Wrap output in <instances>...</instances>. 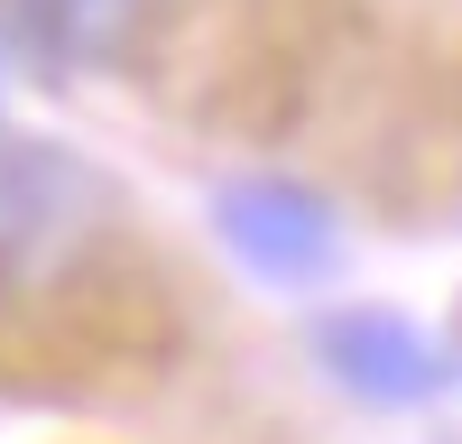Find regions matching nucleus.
Segmentation results:
<instances>
[{
	"mask_svg": "<svg viewBox=\"0 0 462 444\" xmlns=\"http://www.w3.org/2000/svg\"><path fill=\"white\" fill-rule=\"evenodd\" d=\"M139 28H148V0H0V47L37 65L47 84L121 65Z\"/></svg>",
	"mask_w": 462,
	"mask_h": 444,
	"instance_id": "obj_4",
	"label": "nucleus"
},
{
	"mask_svg": "<svg viewBox=\"0 0 462 444\" xmlns=\"http://www.w3.org/2000/svg\"><path fill=\"white\" fill-rule=\"evenodd\" d=\"M315 361H324L352 398H370V407H426V398L453 380L426 333H416L407 315H379V306L324 315V324H315Z\"/></svg>",
	"mask_w": 462,
	"mask_h": 444,
	"instance_id": "obj_3",
	"label": "nucleus"
},
{
	"mask_svg": "<svg viewBox=\"0 0 462 444\" xmlns=\"http://www.w3.org/2000/svg\"><path fill=\"white\" fill-rule=\"evenodd\" d=\"M111 222V185L56 139H0V287H47Z\"/></svg>",
	"mask_w": 462,
	"mask_h": 444,
	"instance_id": "obj_1",
	"label": "nucleus"
},
{
	"mask_svg": "<svg viewBox=\"0 0 462 444\" xmlns=\"http://www.w3.org/2000/svg\"><path fill=\"white\" fill-rule=\"evenodd\" d=\"M213 222H222L231 259L259 269V278H278V287L324 278V259H333V213L305 195V185H287V176H241V185H222V195H213Z\"/></svg>",
	"mask_w": 462,
	"mask_h": 444,
	"instance_id": "obj_2",
	"label": "nucleus"
}]
</instances>
